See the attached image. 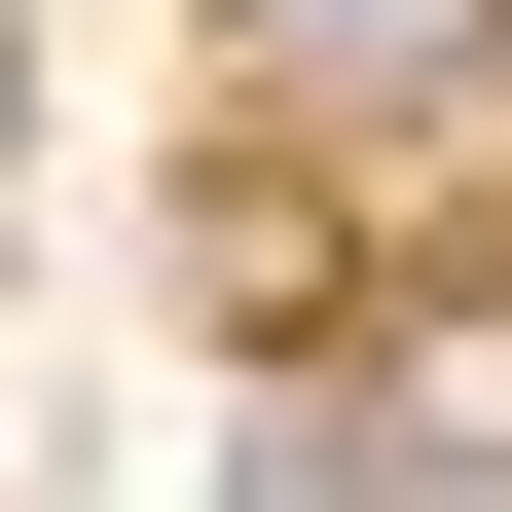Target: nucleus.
Segmentation results:
<instances>
[{
	"mask_svg": "<svg viewBox=\"0 0 512 512\" xmlns=\"http://www.w3.org/2000/svg\"><path fill=\"white\" fill-rule=\"evenodd\" d=\"M220 37H256L293 110H476V74H512V0H220Z\"/></svg>",
	"mask_w": 512,
	"mask_h": 512,
	"instance_id": "f03ea898",
	"label": "nucleus"
},
{
	"mask_svg": "<svg viewBox=\"0 0 512 512\" xmlns=\"http://www.w3.org/2000/svg\"><path fill=\"white\" fill-rule=\"evenodd\" d=\"M256 476H512V293H439L403 366H256Z\"/></svg>",
	"mask_w": 512,
	"mask_h": 512,
	"instance_id": "f257e3e1",
	"label": "nucleus"
},
{
	"mask_svg": "<svg viewBox=\"0 0 512 512\" xmlns=\"http://www.w3.org/2000/svg\"><path fill=\"white\" fill-rule=\"evenodd\" d=\"M0 220H37V37H0Z\"/></svg>",
	"mask_w": 512,
	"mask_h": 512,
	"instance_id": "7ed1b4c3",
	"label": "nucleus"
}]
</instances>
